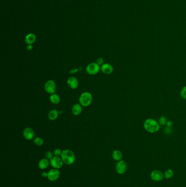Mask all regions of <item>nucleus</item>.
Instances as JSON below:
<instances>
[{
	"mask_svg": "<svg viewBox=\"0 0 186 187\" xmlns=\"http://www.w3.org/2000/svg\"><path fill=\"white\" fill-rule=\"evenodd\" d=\"M164 132L167 134V135H170L171 134V132H172V129H171V127H169L168 126H167L164 129Z\"/></svg>",
	"mask_w": 186,
	"mask_h": 187,
	"instance_id": "393cba45",
	"label": "nucleus"
},
{
	"mask_svg": "<svg viewBox=\"0 0 186 187\" xmlns=\"http://www.w3.org/2000/svg\"><path fill=\"white\" fill-rule=\"evenodd\" d=\"M63 161L60 157L54 156L50 160V164L54 169H60L63 165Z\"/></svg>",
	"mask_w": 186,
	"mask_h": 187,
	"instance_id": "0eeeda50",
	"label": "nucleus"
},
{
	"mask_svg": "<svg viewBox=\"0 0 186 187\" xmlns=\"http://www.w3.org/2000/svg\"><path fill=\"white\" fill-rule=\"evenodd\" d=\"M78 71V70L77 68H75V70H73L70 71L69 72H70V74H74V73H75V72H77Z\"/></svg>",
	"mask_w": 186,
	"mask_h": 187,
	"instance_id": "c756f323",
	"label": "nucleus"
},
{
	"mask_svg": "<svg viewBox=\"0 0 186 187\" xmlns=\"http://www.w3.org/2000/svg\"><path fill=\"white\" fill-rule=\"evenodd\" d=\"M44 89L46 92L52 95L54 94L56 92V84L54 80H49L45 84Z\"/></svg>",
	"mask_w": 186,
	"mask_h": 187,
	"instance_id": "423d86ee",
	"label": "nucleus"
},
{
	"mask_svg": "<svg viewBox=\"0 0 186 187\" xmlns=\"http://www.w3.org/2000/svg\"><path fill=\"white\" fill-rule=\"evenodd\" d=\"M34 143L37 146H41L44 143V140L42 138L40 137H37L34 139Z\"/></svg>",
	"mask_w": 186,
	"mask_h": 187,
	"instance_id": "aec40b11",
	"label": "nucleus"
},
{
	"mask_svg": "<svg viewBox=\"0 0 186 187\" xmlns=\"http://www.w3.org/2000/svg\"><path fill=\"white\" fill-rule=\"evenodd\" d=\"M54 153H52V152H51V151H47V152H46V158H47L48 159H52V158L54 157Z\"/></svg>",
	"mask_w": 186,
	"mask_h": 187,
	"instance_id": "b1692460",
	"label": "nucleus"
},
{
	"mask_svg": "<svg viewBox=\"0 0 186 187\" xmlns=\"http://www.w3.org/2000/svg\"><path fill=\"white\" fill-rule=\"evenodd\" d=\"M96 63L97 64L99 65V66L100 65H101V66L103 65L104 64V60H103V59L102 58H99L97 60Z\"/></svg>",
	"mask_w": 186,
	"mask_h": 187,
	"instance_id": "a878e982",
	"label": "nucleus"
},
{
	"mask_svg": "<svg viewBox=\"0 0 186 187\" xmlns=\"http://www.w3.org/2000/svg\"><path fill=\"white\" fill-rule=\"evenodd\" d=\"M50 100L53 104H58L61 101V98L58 94H53L50 95Z\"/></svg>",
	"mask_w": 186,
	"mask_h": 187,
	"instance_id": "a211bd4d",
	"label": "nucleus"
},
{
	"mask_svg": "<svg viewBox=\"0 0 186 187\" xmlns=\"http://www.w3.org/2000/svg\"><path fill=\"white\" fill-rule=\"evenodd\" d=\"M100 70V66L96 62H92L89 64L86 68V72L90 75H95L97 74Z\"/></svg>",
	"mask_w": 186,
	"mask_h": 187,
	"instance_id": "20e7f679",
	"label": "nucleus"
},
{
	"mask_svg": "<svg viewBox=\"0 0 186 187\" xmlns=\"http://www.w3.org/2000/svg\"><path fill=\"white\" fill-rule=\"evenodd\" d=\"M82 106L79 104H74L72 107V113L74 116H79L82 112Z\"/></svg>",
	"mask_w": 186,
	"mask_h": 187,
	"instance_id": "2eb2a0df",
	"label": "nucleus"
},
{
	"mask_svg": "<svg viewBox=\"0 0 186 187\" xmlns=\"http://www.w3.org/2000/svg\"><path fill=\"white\" fill-rule=\"evenodd\" d=\"M112 157L114 160H115L116 161H119L122 160L123 154L120 150H115L112 153Z\"/></svg>",
	"mask_w": 186,
	"mask_h": 187,
	"instance_id": "dca6fc26",
	"label": "nucleus"
},
{
	"mask_svg": "<svg viewBox=\"0 0 186 187\" xmlns=\"http://www.w3.org/2000/svg\"><path fill=\"white\" fill-rule=\"evenodd\" d=\"M26 49H28V51H30L33 49V46L31 44H28V46L26 47Z\"/></svg>",
	"mask_w": 186,
	"mask_h": 187,
	"instance_id": "cd10ccee",
	"label": "nucleus"
},
{
	"mask_svg": "<svg viewBox=\"0 0 186 187\" xmlns=\"http://www.w3.org/2000/svg\"><path fill=\"white\" fill-rule=\"evenodd\" d=\"M173 125V123L171 120H168V122L167 123V126H168L169 127H171Z\"/></svg>",
	"mask_w": 186,
	"mask_h": 187,
	"instance_id": "bb28decb",
	"label": "nucleus"
},
{
	"mask_svg": "<svg viewBox=\"0 0 186 187\" xmlns=\"http://www.w3.org/2000/svg\"><path fill=\"white\" fill-rule=\"evenodd\" d=\"M50 164V160L47 158H43L40 160L38 163V167L42 170L47 169Z\"/></svg>",
	"mask_w": 186,
	"mask_h": 187,
	"instance_id": "ddd939ff",
	"label": "nucleus"
},
{
	"mask_svg": "<svg viewBox=\"0 0 186 187\" xmlns=\"http://www.w3.org/2000/svg\"><path fill=\"white\" fill-rule=\"evenodd\" d=\"M25 42L27 43L28 44H32L33 43H34L36 42V35L34 34H28L25 37Z\"/></svg>",
	"mask_w": 186,
	"mask_h": 187,
	"instance_id": "4468645a",
	"label": "nucleus"
},
{
	"mask_svg": "<svg viewBox=\"0 0 186 187\" xmlns=\"http://www.w3.org/2000/svg\"><path fill=\"white\" fill-rule=\"evenodd\" d=\"M67 84L71 89H76L79 86L78 80L74 77H69L67 80Z\"/></svg>",
	"mask_w": 186,
	"mask_h": 187,
	"instance_id": "f8f14e48",
	"label": "nucleus"
},
{
	"mask_svg": "<svg viewBox=\"0 0 186 187\" xmlns=\"http://www.w3.org/2000/svg\"><path fill=\"white\" fill-rule=\"evenodd\" d=\"M48 172H43L42 173V176L43 177H48Z\"/></svg>",
	"mask_w": 186,
	"mask_h": 187,
	"instance_id": "c85d7f7f",
	"label": "nucleus"
},
{
	"mask_svg": "<svg viewBox=\"0 0 186 187\" xmlns=\"http://www.w3.org/2000/svg\"><path fill=\"white\" fill-rule=\"evenodd\" d=\"M60 176L61 172L59 170V169H53L50 170L48 172L47 178L49 181L54 182L58 179V178L60 177Z\"/></svg>",
	"mask_w": 186,
	"mask_h": 187,
	"instance_id": "6e6552de",
	"label": "nucleus"
},
{
	"mask_svg": "<svg viewBox=\"0 0 186 187\" xmlns=\"http://www.w3.org/2000/svg\"><path fill=\"white\" fill-rule=\"evenodd\" d=\"M150 177L153 181L160 182L163 179L164 176V173L161 171L158 170H155L151 172Z\"/></svg>",
	"mask_w": 186,
	"mask_h": 187,
	"instance_id": "1a4fd4ad",
	"label": "nucleus"
},
{
	"mask_svg": "<svg viewBox=\"0 0 186 187\" xmlns=\"http://www.w3.org/2000/svg\"><path fill=\"white\" fill-rule=\"evenodd\" d=\"M92 95L90 92H84L80 96L79 101L80 104L83 107H87L90 106L92 101Z\"/></svg>",
	"mask_w": 186,
	"mask_h": 187,
	"instance_id": "7ed1b4c3",
	"label": "nucleus"
},
{
	"mask_svg": "<svg viewBox=\"0 0 186 187\" xmlns=\"http://www.w3.org/2000/svg\"><path fill=\"white\" fill-rule=\"evenodd\" d=\"M61 159L66 165H72L75 161V155L72 150L66 149L63 150L61 155Z\"/></svg>",
	"mask_w": 186,
	"mask_h": 187,
	"instance_id": "f03ea898",
	"label": "nucleus"
},
{
	"mask_svg": "<svg viewBox=\"0 0 186 187\" xmlns=\"http://www.w3.org/2000/svg\"><path fill=\"white\" fill-rule=\"evenodd\" d=\"M158 122L160 125L164 126L165 124H167V123L168 122V120L167 119V118L164 116H161L159 118Z\"/></svg>",
	"mask_w": 186,
	"mask_h": 187,
	"instance_id": "412c9836",
	"label": "nucleus"
},
{
	"mask_svg": "<svg viewBox=\"0 0 186 187\" xmlns=\"http://www.w3.org/2000/svg\"><path fill=\"white\" fill-rule=\"evenodd\" d=\"M59 112L57 110H50L48 113V118L51 120H55L58 118Z\"/></svg>",
	"mask_w": 186,
	"mask_h": 187,
	"instance_id": "f3484780",
	"label": "nucleus"
},
{
	"mask_svg": "<svg viewBox=\"0 0 186 187\" xmlns=\"http://www.w3.org/2000/svg\"><path fill=\"white\" fill-rule=\"evenodd\" d=\"M35 133L34 130L31 128H26L23 131V136L24 138L27 140H32L34 137Z\"/></svg>",
	"mask_w": 186,
	"mask_h": 187,
	"instance_id": "9d476101",
	"label": "nucleus"
},
{
	"mask_svg": "<svg viewBox=\"0 0 186 187\" xmlns=\"http://www.w3.org/2000/svg\"><path fill=\"white\" fill-rule=\"evenodd\" d=\"M62 150L59 149V148H56L55 149V150H54V155H55V156H58V157H60L62 155Z\"/></svg>",
	"mask_w": 186,
	"mask_h": 187,
	"instance_id": "5701e85b",
	"label": "nucleus"
},
{
	"mask_svg": "<svg viewBox=\"0 0 186 187\" xmlns=\"http://www.w3.org/2000/svg\"><path fill=\"white\" fill-rule=\"evenodd\" d=\"M116 171L119 175H123L127 171V165L124 160H120L117 161L115 165Z\"/></svg>",
	"mask_w": 186,
	"mask_h": 187,
	"instance_id": "39448f33",
	"label": "nucleus"
},
{
	"mask_svg": "<svg viewBox=\"0 0 186 187\" xmlns=\"http://www.w3.org/2000/svg\"><path fill=\"white\" fill-rule=\"evenodd\" d=\"M180 95L182 98L184 100H186V86H185L183 88L181 89Z\"/></svg>",
	"mask_w": 186,
	"mask_h": 187,
	"instance_id": "4be33fe9",
	"label": "nucleus"
},
{
	"mask_svg": "<svg viewBox=\"0 0 186 187\" xmlns=\"http://www.w3.org/2000/svg\"><path fill=\"white\" fill-rule=\"evenodd\" d=\"M143 128L145 130L149 133H156L158 132L160 125L158 122L152 118H148L143 123Z\"/></svg>",
	"mask_w": 186,
	"mask_h": 187,
	"instance_id": "f257e3e1",
	"label": "nucleus"
},
{
	"mask_svg": "<svg viewBox=\"0 0 186 187\" xmlns=\"http://www.w3.org/2000/svg\"><path fill=\"white\" fill-rule=\"evenodd\" d=\"M174 171L173 170L170 169H167V170H165V171L164 173V178L167 179H170L174 176Z\"/></svg>",
	"mask_w": 186,
	"mask_h": 187,
	"instance_id": "6ab92c4d",
	"label": "nucleus"
},
{
	"mask_svg": "<svg viewBox=\"0 0 186 187\" xmlns=\"http://www.w3.org/2000/svg\"><path fill=\"white\" fill-rule=\"evenodd\" d=\"M101 70L103 74H110L113 73L114 68H113V66L110 64L105 63L101 66Z\"/></svg>",
	"mask_w": 186,
	"mask_h": 187,
	"instance_id": "9b49d317",
	"label": "nucleus"
},
{
	"mask_svg": "<svg viewBox=\"0 0 186 187\" xmlns=\"http://www.w3.org/2000/svg\"></svg>",
	"mask_w": 186,
	"mask_h": 187,
	"instance_id": "7c9ffc66",
	"label": "nucleus"
}]
</instances>
